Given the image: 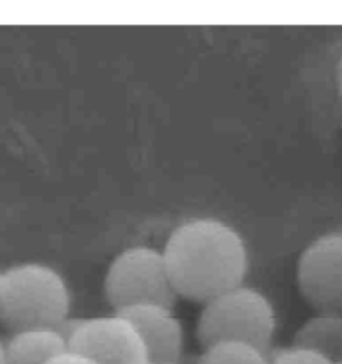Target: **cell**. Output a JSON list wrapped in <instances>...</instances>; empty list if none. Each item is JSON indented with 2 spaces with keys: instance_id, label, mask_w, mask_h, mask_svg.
<instances>
[{
  "instance_id": "10",
  "label": "cell",
  "mask_w": 342,
  "mask_h": 364,
  "mask_svg": "<svg viewBox=\"0 0 342 364\" xmlns=\"http://www.w3.org/2000/svg\"><path fill=\"white\" fill-rule=\"evenodd\" d=\"M196 364H267V352L241 341H219L203 348Z\"/></svg>"
},
{
  "instance_id": "8",
  "label": "cell",
  "mask_w": 342,
  "mask_h": 364,
  "mask_svg": "<svg viewBox=\"0 0 342 364\" xmlns=\"http://www.w3.org/2000/svg\"><path fill=\"white\" fill-rule=\"evenodd\" d=\"M4 348L6 364H46L70 347L57 329H24L14 331Z\"/></svg>"
},
{
  "instance_id": "4",
  "label": "cell",
  "mask_w": 342,
  "mask_h": 364,
  "mask_svg": "<svg viewBox=\"0 0 342 364\" xmlns=\"http://www.w3.org/2000/svg\"><path fill=\"white\" fill-rule=\"evenodd\" d=\"M103 291L114 313L138 304L173 308L178 299L162 251L148 245H132L116 255L105 272Z\"/></svg>"
},
{
  "instance_id": "6",
  "label": "cell",
  "mask_w": 342,
  "mask_h": 364,
  "mask_svg": "<svg viewBox=\"0 0 342 364\" xmlns=\"http://www.w3.org/2000/svg\"><path fill=\"white\" fill-rule=\"evenodd\" d=\"M70 350L98 364H139L148 361L138 329L120 313L84 318L68 341Z\"/></svg>"
},
{
  "instance_id": "7",
  "label": "cell",
  "mask_w": 342,
  "mask_h": 364,
  "mask_svg": "<svg viewBox=\"0 0 342 364\" xmlns=\"http://www.w3.org/2000/svg\"><path fill=\"white\" fill-rule=\"evenodd\" d=\"M130 320L148 354V363L178 364L184 352V327L173 308L162 304H138L118 311Z\"/></svg>"
},
{
  "instance_id": "9",
  "label": "cell",
  "mask_w": 342,
  "mask_h": 364,
  "mask_svg": "<svg viewBox=\"0 0 342 364\" xmlns=\"http://www.w3.org/2000/svg\"><path fill=\"white\" fill-rule=\"evenodd\" d=\"M294 347L309 348L337 363L342 359V313H317L292 338Z\"/></svg>"
},
{
  "instance_id": "17",
  "label": "cell",
  "mask_w": 342,
  "mask_h": 364,
  "mask_svg": "<svg viewBox=\"0 0 342 364\" xmlns=\"http://www.w3.org/2000/svg\"><path fill=\"white\" fill-rule=\"evenodd\" d=\"M0 277H2V272H0Z\"/></svg>"
},
{
  "instance_id": "5",
  "label": "cell",
  "mask_w": 342,
  "mask_h": 364,
  "mask_svg": "<svg viewBox=\"0 0 342 364\" xmlns=\"http://www.w3.org/2000/svg\"><path fill=\"white\" fill-rule=\"evenodd\" d=\"M296 281L303 299L319 313H342V230L310 242L298 259Z\"/></svg>"
},
{
  "instance_id": "14",
  "label": "cell",
  "mask_w": 342,
  "mask_h": 364,
  "mask_svg": "<svg viewBox=\"0 0 342 364\" xmlns=\"http://www.w3.org/2000/svg\"><path fill=\"white\" fill-rule=\"evenodd\" d=\"M0 364H6V348L2 341H0Z\"/></svg>"
},
{
  "instance_id": "16",
  "label": "cell",
  "mask_w": 342,
  "mask_h": 364,
  "mask_svg": "<svg viewBox=\"0 0 342 364\" xmlns=\"http://www.w3.org/2000/svg\"><path fill=\"white\" fill-rule=\"evenodd\" d=\"M335 364H342V359H341V361H337V363H335Z\"/></svg>"
},
{
  "instance_id": "12",
  "label": "cell",
  "mask_w": 342,
  "mask_h": 364,
  "mask_svg": "<svg viewBox=\"0 0 342 364\" xmlns=\"http://www.w3.org/2000/svg\"><path fill=\"white\" fill-rule=\"evenodd\" d=\"M46 364H98V363H95L93 359L86 358V355H82V354H78V352H73L68 348L66 352H63V354L52 358Z\"/></svg>"
},
{
  "instance_id": "15",
  "label": "cell",
  "mask_w": 342,
  "mask_h": 364,
  "mask_svg": "<svg viewBox=\"0 0 342 364\" xmlns=\"http://www.w3.org/2000/svg\"><path fill=\"white\" fill-rule=\"evenodd\" d=\"M139 364H153V363H148V361H146V363H139Z\"/></svg>"
},
{
  "instance_id": "11",
  "label": "cell",
  "mask_w": 342,
  "mask_h": 364,
  "mask_svg": "<svg viewBox=\"0 0 342 364\" xmlns=\"http://www.w3.org/2000/svg\"><path fill=\"white\" fill-rule=\"evenodd\" d=\"M267 364H335L324 355L317 354V352L309 350V348L301 347H291L280 348V350L267 354Z\"/></svg>"
},
{
  "instance_id": "3",
  "label": "cell",
  "mask_w": 342,
  "mask_h": 364,
  "mask_svg": "<svg viewBox=\"0 0 342 364\" xmlns=\"http://www.w3.org/2000/svg\"><path fill=\"white\" fill-rule=\"evenodd\" d=\"M274 331L276 315L269 299L244 284L205 302L196 327L203 348L219 341H241L267 354Z\"/></svg>"
},
{
  "instance_id": "2",
  "label": "cell",
  "mask_w": 342,
  "mask_h": 364,
  "mask_svg": "<svg viewBox=\"0 0 342 364\" xmlns=\"http://www.w3.org/2000/svg\"><path fill=\"white\" fill-rule=\"evenodd\" d=\"M70 306V288L53 267L32 262L2 270L0 320L9 329H57Z\"/></svg>"
},
{
  "instance_id": "13",
  "label": "cell",
  "mask_w": 342,
  "mask_h": 364,
  "mask_svg": "<svg viewBox=\"0 0 342 364\" xmlns=\"http://www.w3.org/2000/svg\"><path fill=\"white\" fill-rule=\"evenodd\" d=\"M337 91H338V96H341V100H342V57L337 64Z\"/></svg>"
},
{
  "instance_id": "1",
  "label": "cell",
  "mask_w": 342,
  "mask_h": 364,
  "mask_svg": "<svg viewBox=\"0 0 342 364\" xmlns=\"http://www.w3.org/2000/svg\"><path fill=\"white\" fill-rule=\"evenodd\" d=\"M178 297L209 302L239 287L248 272L244 238L224 220L189 219L175 228L162 249Z\"/></svg>"
}]
</instances>
